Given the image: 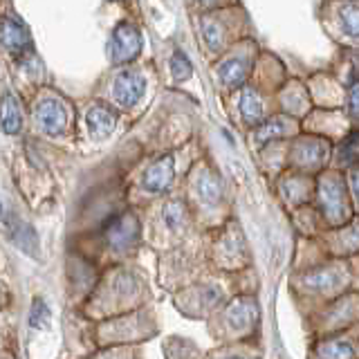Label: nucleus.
I'll use <instances>...</instances> for the list:
<instances>
[{
    "label": "nucleus",
    "mask_w": 359,
    "mask_h": 359,
    "mask_svg": "<svg viewBox=\"0 0 359 359\" xmlns=\"http://www.w3.org/2000/svg\"><path fill=\"white\" fill-rule=\"evenodd\" d=\"M0 224H3L7 238L14 243L20 252H25L29 256H39V236L34 231L32 224L14 216L9 209H5V213L0 216Z\"/></svg>",
    "instance_id": "obj_2"
},
{
    "label": "nucleus",
    "mask_w": 359,
    "mask_h": 359,
    "mask_svg": "<svg viewBox=\"0 0 359 359\" xmlns=\"http://www.w3.org/2000/svg\"><path fill=\"white\" fill-rule=\"evenodd\" d=\"M86 121H88L90 135H93L95 140H106L108 135L115 130L117 117H115V112H112L108 106L97 104V106H93V108L88 110Z\"/></svg>",
    "instance_id": "obj_7"
},
{
    "label": "nucleus",
    "mask_w": 359,
    "mask_h": 359,
    "mask_svg": "<svg viewBox=\"0 0 359 359\" xmlns=\"http://www.w3.org/2000/svg\"><path fill=\"white\" fill-rule=\"evenodd\" d=\"M348 112L355 117H359V83H355L351 90H348Z\"/></svg>",
    "instance_id": "obj_21"
},
{
    "label": "nucleus",
    "mask_w": 359,
    "mask_h": 359,
    "mask_svg": "<svg viewBox=\"0 0 359 359\" xmlns=\"http://www.w3.org/2000/svg\"><path fill=\"white\" fill-rule=\"evenodd\" d=\"M321 198L325 211L334 213L337 218L346 211V198H344V187L337 177H325L321 180Z\"/></svg>",
    "instance_id": "obj_13"
},
{
    "label": "nucleus",
    "mask_w": 359,
    "mask_h": 359,
    "mask_svg": "<svg viewBox=\"0 0 359 359\" xmlns=\"http://www.w3.org/2000/svg\"><path fill=\"white\" fill-rule=\"evenodd\" d=\"M175 180V162L171 155H164L146 168L142 184L149 194H164Z\"/></svg>",
    "instance_id": "obj_6"
},
{
    "label": "nucleus",
    "mask_w": 359,
    "mask_h": 359,
    "mask_svg": "<svg viewBox=\"0 0 359 359\" xmlns=\"http://www.w3.org/2000/svg\"><path fill=\"white\" fill-rule=\"evenodd\" d=\"M164 222L168 224L171 229H180L184 224V207L182 202H168V205L164 207Z\"/></svg>",
    "instance_id": "obj_19"
},
{
    "label": "nucleus",
    "mask_w": 359,
    "mask_h": 359,
    "mask_svg": "<svg viewBox=\"0 0 359 359\" xmlns=\"http://www.w3.org/2000/svg\"><path fill=\"white\" fill-rule=\"evenodd\" d=\"M297 130L294 121L287 119V117H274V119H267L261 121L256 128V142L258 144H265L269 140H278V137H285V135H292Z\"/></svg>",
    "instance_id": "obj_14"
},
{
    "label": "nucleus",
    "mask_w": 359,
    "mask_h": 359,
    "mask_svg": "<svg viewBox=\"0 0 359 359\" xmlns=\"http://www.w3.org/2000/svg\"><path fill=\"white\" fill-rule=\"evenodd\" d=\"M108 245L117 252H126L137 243L140 238V222L133 213H123V216L115 218L106 229Z\"/></svg>",
    "instance_id": "obj_3"
},
{
    "label": "nucleus",
    "mask_w": 359,
    "mask_h": 359,
    "mask_svg": "<svg viewBox=\"0 0 359 359\" xmlns=\"http://www.w3.org/2000/svg\"><path fill=\"white\" fill-rule=\"evenodd\" d=\"M34 119H36V123L45 135H54V137L61 135L67 126V112L61 101H54V99H45L41 104H36V108H34Z\"/></svg>",
    "instance_id": "obj_5"
},
{
    "label": "nucleus",
    "mask_w": 359,
    "mask_h": 359,
    "mask_svg": "<svg viewBox=\"0 0 359 359\" xmlns=\"http://www.w3.org/2000/svg\"><path fill=\"white\" fill-rule=\"evenodd\" d=\"M29 45V32L14 18H0V48L20 52Z\"/></svg>",
    "instance_id": "obj_8"
},
{
    "label": "nucleus",
    "mask_w": 359,
    "mask_h": 359,
    "mask_svg": "<svg viewBox=\"0 0 359 359\" xmlns=\"http://www.w3.org/2000/svg\"><path fill=\"white\" fill-rule=\"evenodd\" d=\"M198 196L207 202V205H213V202H218L220 200V182H218V177L213 175L211 171H205L200 177H198Z\"/></svg>",
    "instance_id": "obj_15"
},
{
    "label": "nucleus",
    "mask_w": 359,
    "mask_h": 359,
    "mask_svg": "<svg viewBox=\"0 0 359 359\" xmlns=\"http://www.w3.org/2000/svg\"><path fill=\"white\" fill-rule=\"evenodd\" d=\"M22 126V112L18 97L14 93H5L0 101V128L5 135H16Z\"/></svg>",
    "instance_id": "obj_11"
},
{
    "label": "nucleus",
    "mask_w": 359,
    "mask_h": 359,
    "mask_svg": "<svg viewBox=\"0 0 359 359\" xmlns=\"http://www.w3.org/2000/svg\"><path fill=\"white\" fill-rule=\"evenodd\" d=\"M339 20L348 34L359 36V5H344L339 9Z\"/></svg>",
    "instance_id": "obj_17"
},
{
    "label": "nucleus",
    "mask_w": 359,
    "mask_h": 359,
    "mask_svg": "<svg viewBox=\"0 0 359 359\" xmlns=\"http://www.w3.org/2000/svg\"><path fill=\"white\" fill-rule=\"evenodd\" d=\"M200 32H202V39H205V43L211 50H220L224 45V32H222V25L218 20L205 16L200 20Z\"/></svg>",
    "instance_id": "obj_16"
},
{
    "label": "nucleus",
    "mask_w": 359,
    "mask_h": 359,
    "mask_svg": "<svg viewBox=\"0 0 359 359\" xmlns=\"http://www.w3.org/2000/svg\"><path fill=\"white\" fill-rule=\"evenodd\" d=\"M191 72H194V67H191V61L187 59V54L184 52H175L171 56V74L175 81H184V79L191 76Z\"/></svg>",
    "instance_id": "obj_18"
},
{
    "label": "nucleus",
    "mask_w": 359,
    "mask_h": 359,
    "mask_svg": "<svg viewBox=\"0 0 359 359\" xmlns=\"http://www.w3.org/2000/svg\"><path fill=\"white\" fill-rule=\"evenodd\" d=\"M222 3V0H196V5H200L202 9H213L218 7Z\"/></svg>",
    "instance_id": "obj_23"
},
{
    "label": "nucleus",
    "mask_w": 359,
    "mask_h": 359,
    "mask_svg": "<svg viewBox=\"0 0 359 359\" xmlns=\"http://www.w3.org/2000/svg\"><path fill=\"white\" fill-rule=\"evenodd\" d=\"M247 74H250V61L241 54H233L218 65V79L229 88L243 86Z\"/></svg>",
    "instance_id": "obj_10"
},
{
    "label": "nucleus",
    "mask_w": 359,
    "mask_h": 359,
    "mask_svg": "<svg viewBox=\"0 0 359 359\" xmlns=\"http://www.w3.org/2000/svg\"><path fill=\"white\" fill-rule=\"evenodd\" d=\"M351 184H353V191H355V198L359 200V168H357V171H353V175H351Z\"/></svg>",
    "instance_id": "obj_24"
},
{
    "label": "nucleus",
    "mask_w": 359,
    "mask_h": 359,
    "mask_svg": "<svg viewBox=\"0 0 359 359\" xmlns=\"http://www.w3.org/2000/svg\"><path fill=\"white\" fill-rule=\"evenodd\" d=\"M142 52V34L130 22H121L115 27L108 41V59L115 65H126L133 59H137Z\"/></svg>",
    "instance_id": "obj_1"
},
{
    "label": "nucleus",
    "mask_w": 359,
    "mask_h": 359,
    "mask_svg": "<svg viewBox=\"0 0 359 359\" xmlns=\"http://www.w3.org/2000/svg\"><path fill=\"white\" fill-rule=\"evenodd\" d=\"M112 93H115V99H117L119 106L130 108L144 97L146 79L137 70H121L115 79V88H112Z\"/></svg>",
    "instance_id": "obj_4"
},
{
    "label": "nucleus",
    "mask_w": 359,
    "mask_h": 359,
    "mask_svg": "<svg viewBox=\"0 0 359 359\" xmlns=\"http://www.w3.org/2000/svg\"><path fill=\"white\" fill-rule=\"evenodd\" d=\"M294 160L301 168H317L328 157V146L319 140H301L294 149Z\"/></svg>",
    "instance_id": "obj_9"
},
{
    "label": "nucleus",
    "mask_w": 359,
    "mask_h": 359,
    "mask_svg": "<svg viewBox=\"0 0 359 359\" xmlns=\"http://www.w3.org/2000/svg\"><path fill=\"white\" fill-rule=\"evenodd\" d=\"M48 321H50V310H48V306H45V301L36 299L32 306V314H29L32 328H41V325H45Z\"/></svg>",
    "instance_id": "obj_20"
},
{
    "label": "nucleus",
    "mask_w": 359,
    "mask_h": 359,
    "mask_svg": "<svg viewBox=\"0 0 359 359\" xmlns=\"http://www.w3.org/2000/svg\"><path fill=\"white\" fill-rule=\"evenodd\" d=\"M238 110H241V117L245 123L258 126V123L263 121V115H265V106H263L261 95H258L254 88H245L241 93V99H238Z\"/></svg>",
    "instance_id": "obj_12"
},
{
    "label": "nucleus",
    "mask_w": 359,
    "mask_h": 359,
    "mask_svg": "<svg viewBox=\"0 0 359 359\" xmlns=\"http://www.w3.org/2000/svg\"><path fill=\"white\" fill-rule=\"evenodd\" d=\"M5 209H7V207L3 205V200H0V216H3V213H5Z\"/></svg>",
    "instance_id": "obj_25"
},
{
    "label": "nucleus",
    "mask_w": 359,
    "mask_h": 359,
    "mask_svg": "<svg viewBox=\"0 0 359 359\" xmlns=\"http://www.w3.org/2000/svg\"><path fill=\"white\" fill-rule=\"evenodd\" d=\"M357 149H359V135H353V137L341 146V155H344V160H353V157H357V155H355V153H357Z\"/></svg>",
    "instance_id": "obj_22"
}]
</instances>
